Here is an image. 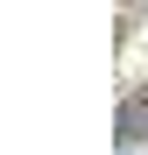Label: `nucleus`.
<instances>
[{
	"mask_svg": "<svg viewBox=\"0 0 148 155\" xmlns=\"http://www.w3.org/2000/svg\"><path fill=\"white\" fill-rule=\"evenodd\" d=\"M120 127H127V134H141V127H148V99H134V106L120 113Z\"/></svg>",
	"mask_w": 148,
	"mask_h": 155,
	"instance_id": "nucleus-1",
	"label": "nucleus"
}]
</instances>
